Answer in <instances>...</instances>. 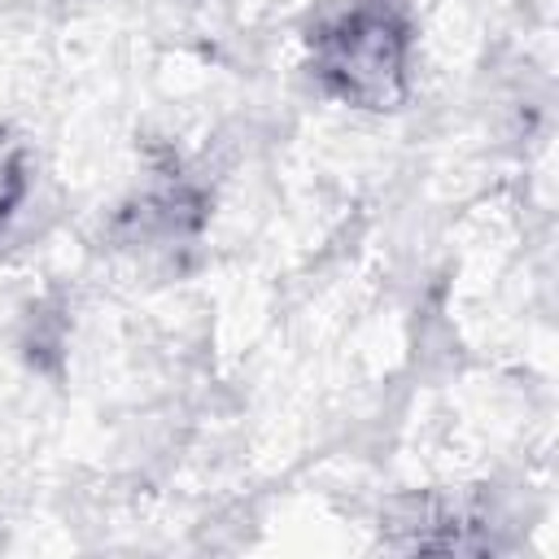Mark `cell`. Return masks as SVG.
<instances>
[{"label":"cell","mask_w":559,"mask_h":559,"mask_svg":"<svg viewBox=\"0 0 559 559\" xmlns=\"http://www.w3.org/2000/svg\"><path fill=\"white\" fill-rule=\"evenodd\" d=\"M319 83L362 109H389L406 83L411 26L393 0H354L314 31Z\"/></svg>","instance_id":"6da1fadb"}]
</instances>
